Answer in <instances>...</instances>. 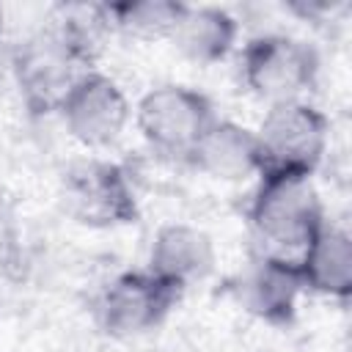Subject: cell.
<instances>
[{
    "instance_id": "cell-9",
    "label": "cell",
    "mask_w": 352,
    "mask_h": 352,
    "mask_svg": "<svg viewBox=\"0 0 352 352\" xmlns=\"http://www.w3.org/2000/svg\"><path fill=\"white\" fill-rule=\"evenodd\" d=\"M80 63L63 38L50 30L41 38L30 41L19 60V82L30 102H38L44 107L60 104L66 91L72 88V66Z\"/></svg>"
},
{
    "instance_id": "cell-13",
    "label": "cell",
    "mask_w": 352,
    "mask_h": 352,
    "mask_svg": "<svg viewBox=\"0 0 352 352\" xmlns=\"http://www.w3.org/2000/svg\"><path fill=\"white\" fill-rule=\"evenodd\" d=\"M297 267L302 283H311L314 289L327 294H346L352 278V256H349L346 234L322 226L316 236L308 242L305 256Z\"/></svg>"
},
{
    "instance_id": "cell-7",
    "label": "cell",
    "mask_w": 352,
    "mask_h": 352,
    "mask_svg": "<svg viewBox=\"0 0 352 352\" xmlns=\"http://www.w3.org/2000/svg\"><path fill=\"white\" fill-rule=\"evenodd\" d=\"M60 110L69 132L88 146H104L116 140L126 121V102L121 91L102 74H85L74 80L60 102Z\"/></svg>"
},
{
    "instance_id": "cell-2",
    "label": "cell",
    "mask_w": 352,
    "mask_h": 352,
    "mask_svg": "<svg viewBox=\"0 0 352 352\" xmlns=\"http://www.w3.org/2000/svg\"><path fill=\"white\" fill-rule=\"evenodd\" d=\"M261 190L253 204V226L261 239L278 248H308L322 228V209L308 176L261 173Z\"/></svg>"
},
{
    "instance_id": "cell-3",
    "label": "cell",
    "mask_w": 352,
    "mask_h": 352,
    "mask_svg": "<svg viewBox=\"0 0 352 352\" xmlns=\"http://www.w3.org/2000/svg\"><path fill=\"white\" fill-rule=\"evenodd\" d=\"M138 124L157 151L190 157L214 118L206 96L182 85H165L140 102Z\"/></svg>"
},
{
    "instance_id": "cell-14",
    "label": "cell",
    "mask_w": 352,
    "mask_h": 352,
    "mask_svg": "<svg viewBox=\"0 0 352 352\" xmlns=\"http://www.w3.org/2000/svg\"><path fill=\"white\" fill-rule=\"evenodd\" d=\"M184 6L168 0H143V3H118L107 6V16L116 28L126 30L138 38H160L170 36Z\"/></svg>"
},
{
    "instance_id": "cell-6",
    "label": "cell",
    "mask_w": 352,
    "mask_h": 352,
    "mask_svg": "<svg viewBox=\"0 0 352 352\" xmlns=\"http://www.w3.org/2000/svg\"><path fill=\"white\" fill-rule=\"evenodd\" d=\"M66 209L91 226L129 223L135 217V195L121 168L107 162H82L66 176Z\"/></svg>"
},
{
    "instance_id": "cell-4",
    "label": "cell",
    "mask_w": 352,
    "mask_h": 352,
    "mask_svg": "<svg viewBox=\"0 0 352 352\" xmlns=\"http://www.w3.org/2000/svg\"><path fill=\"white\" fill-rule=\"evenodd\" d=\"M245 82L258 94L278 102H297L314 85L316 55L308 44L286 36H261L245 47L242 55Z\"/></svg>"
},
{
    "instance_id": "cell-1",
    "label": "cell",
    "mask_w": 352,
    "mask_h": 352,
    "mask_svg": "<svg viewBox=\"0 0 352 352\" xmlns=\"http://www.w3.org/2000/svg\"><path fill=\"white\" fill-rule=\"evenodd\" d=\"M327 124L324 118L300 102H278L261 121L258 173H292L308 176L324 151Z\"/></svg>"
},
{
    "instance_id": "cell-5",
    "label": "cell",
    "mask_w": 352,
    "mask_h": 352,
    "mask_svg": "<svg viewBox=\"0 0 352 352\" xmlns=\"http://www.w3.org/2000/svg\"><path fill=\"white\" fill-rule=\"evenodd\" d=\"M176 297L179 286H173L170 280L154 272H126L102 294L99 316L107 333H143L168 314Z\"/></svg>"
},
{
    "instance_id": "cell-11",
    "label": "cell",
    "mask_w": 352,
    "mask_h": 352,
    "mask_svg": "<svg viewBox=\"0 0 352 352\" xmlns=\"http://www.w3.org/2000/svg\"><path fill=\"white\" fill-rule=\"evenodd\" d=\"M209 270H212V245L201 231L184 226H168L160 231L151 248L154 275L182 289L187 280L204 278Z\"/></svg>"
},
{
    "instance_id": "cell-8",
    "label": "cell",
    "mask_w": 352,
    "mask_h": 352,
    "mask_svg": "<svg viewBox=\"0 0 352 352\" xmlns=\"http://www.w3.org/2000/svg\"><path fill=\"white\" fill-rule=\"evenodd\" d=\"M300 283L302 278L294 261L261 256L245 270L239 280V300L267 322H289Z\"/></svg>"
},
{
    "instance_id": "cell-10",
    "label": "cell",
    "mask_w": 352,
    "mask_h": 352,
    "mask_svg": "<svg viewBox=\"0 0 352 352\" xmlns=\"http://www.w3.org/2000/svg\"><path fill=\"white\" fill-rule=\"evenodd\" d=\"M190 160L217 179H245L261 168L256 135L231 121H214L192 148Z\"/></svg>"
},
{
    "instance_id": "cell-12",
    "label": "cell",
    "mask_w": 352,
    "mask_h": 352,
    "mask_svg": "<svg viewBox=\"0 0 352 352\" xmlns=\"http://www.w3.org/2000/svg\"><path fill=\"white\" fill-rule=\"evenodd\" d=\"M170 38L187 58L198 63H212V60H220L231 50L236 38V22L223 8H212V6L187 8L184 6Z\"/></svg>"
}]
</instances>
